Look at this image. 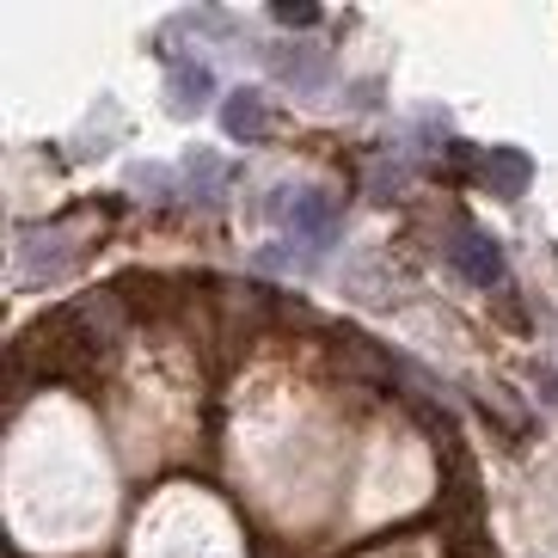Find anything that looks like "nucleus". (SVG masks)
Segmentation results:
<instances>
[{"mask_svg":"<svg viewBox=\"0 0 558 558\" xmlns=\"http://www.w3.org/2000/svg\"><path fill=\"white\" fill-rule=\"evenodd\" d=\"M221 123H228L233 142H264L270 135V105H264V93H228Z\"/></svg>","mask_w":558,"mask_h":558,"instance_id":"20e7f679","label":"nucleus"},{"mask_svg":"<svg viewBox=\"0 0 558 558\" xmlns=\"http://www.w3.org/2000/svg\"><path fill=\"white\" fill-rule=\"evenodd\" d=\"M448 264H454L473 289H497V282H504V252H497V240H492V233H478L473 221H454Z\"/></svg>","mask_w":558,"mask_h":558,"instance_id":"f03ea898","label":"nucleus"},{"mask_svg":"<svg viewBox=\"0 0 558 558\" xmlns=\"http://www.w3.org/2000/svg\"><path fill=\"white\" fill-rule=\"evenodd\" d=\"M527 154L522 148H485L478 154V179L492 184V197H522L527 191Z\"/></svg>","mask_w":558,"mask_h":558,"instance_id":"7ed1b4c3","label":"nucleus"},{"mask_svg":"<svg viewBox=\"0 0 558 558\" xmlns=\"http://www.w3.org/2000/svg\"><path fill=\"white\" fill-rule=\"evenodd\" d=\"M282 215H289V233L307 252H326L338 240V228H344V203L331 197V191H295Z\"/></svg>","mask_w":558,"mask_h":558,"instance_id":"f257e3e1","label":"nucleus"},{"mask_svg":"<svg viewBox=\"0 0 558 558\" xmlns=\"http://www.w3.org/2000/svg\"><path fill=\"white\" fill-rule=\"evenodd\" d=\"M277 74L289 86H295V93H319V86H326V56H313V50H277Z\"/></svg>","mask_w":558,"mask_h":558,"instance_id":"39448f33","label":"nucleus"},{"mask_svg":"<svg viewBox=\"0 0 558 558\" xmlns=\"http://www.w3.org/2000/svg\"><path fill=\"white\" fill-rule=\"evenodd\" d=\"M209 93H215V74H209L203 62L172 68V105H179V111H197V105H209Z\"/></svg>","mask_w":558,"mask_h":558,"instance_id":"423d86ee","label":"nucleus"},{"mask_svg":"<svg viewBox=\"0 0 558 558\" xmlns=\"http://www.w3.org/2000/svg\"><path fill=\"white\" fill-rule=\"evenodd\" d=\"M534 387H546V399L558 405V368H534Z\"/></svg>","mask_w":558,"mask_h":558,"instance_id":"1a4fd4ad","label":"nucleus"},{"mask_svg":"<svg viewBox=\"0 0 558 558\" xmlns=\"http://www.w3.org/2000/svg\"><path fill=\"white\" fill-rule=\"evenodd\" d=\"M184 179H191V191H197V197H221V184H228V166L215 160V154H197V160L184 166Z\"/></svg>","mask_w":558,"mask_h":558,"instance_id":"0eeeda50","label":"nucleus"},{"mask_svg":"<svg viewBox=\"0 0 558 558\" xmlns=\"http://www.w3.org/2000/svg\"><path fill=\"white\" fill-rule=\"evenodd\" d=\"M277 19H282V25H319L313 7H277Z\"/></svg>","mask_w":558,"mask_h":558,"instance_id":"6e6552de","label":"nucleus"}]
</instances>
